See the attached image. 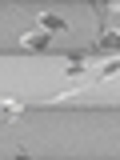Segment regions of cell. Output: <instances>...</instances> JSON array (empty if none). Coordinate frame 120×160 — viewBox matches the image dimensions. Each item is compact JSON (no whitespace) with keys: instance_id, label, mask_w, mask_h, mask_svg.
Returning <instances> with one entry per match:
<instances>
[{"instance_id":"2","label":"cell","mask_w":120,"mask_h":160,"mask_svg":"<svg viewBox=\"0 0 120 160\" xmlns=\"http://www.w3.org/2000/svg\"><path fill=\"white\" fill-rule=\"evenodd\" d=\"M36 24L48 32V36H60V32H68V20H60V16H52V12H40L36 16Z\"/></svg>"},{"instance_id":"3","label":"cell","mask_w":120,"mask_h":160,"mask_svg":"<svg viewBox=\"0 0 120 160\" xmlns=\"http://www.w3.org/2000/svg\"><path fill=\"white\" fill-rule=\"evenodd\" d=\"M20 48H24V52H44V48H48V32H32V36H20Z\"/></svg>"},{"instance_id":"4","label":"cell","mask_w":120,"mask_h":160,"mask_svg":"<svg viewBox=\"0 0 120 160\" xmlns=\"http://www.w3.org/2000/svg\"><path fill=\"white\" fill-rule=\"evenodd\" d=\"M112 76H120V56L104 60V68H96V72H92V80H112Z\"/></svg>"},{"instance_id":"5","label":"cell","mask_w":120,"mask_h":160,"mask_svg":"<svg viewBox=\"0 0 120 160\" xmlns=\"http://www.w3.org/2000/svg\"><path fill=\"white\" fill-rule=\"evenodd\" d=\"M20 116V104L16 100H4V120H8V124H12V120Z\"/></svg>"},{"instance_id":"6","label":"cell","mask_w":120,"mask_h":160,"mask_svg":"<svg viewBox=\"0 0 120 160\" xmlns=\"http://www.w3.org/2000/svg\"><path fill=\"white\" fill-rule=\"evenodd\" d=\"M16 160H32V156H24V152H20V156H16Z\"/></svg>"},{"instance_id":"1","label":"cell","mask_w":120,"mask_h":160,"mask_svg":"<svg viewBox=\"0 0 120 160\" xmlns=\"http://www.w3.org/2000/svg\"><path fill=\"white\" fill-rule=\"evenodd\" d=\"M100 52H112V56H120V28H104L96 40V48H92V56H100Z\"/></svg>"}]
</instances>
